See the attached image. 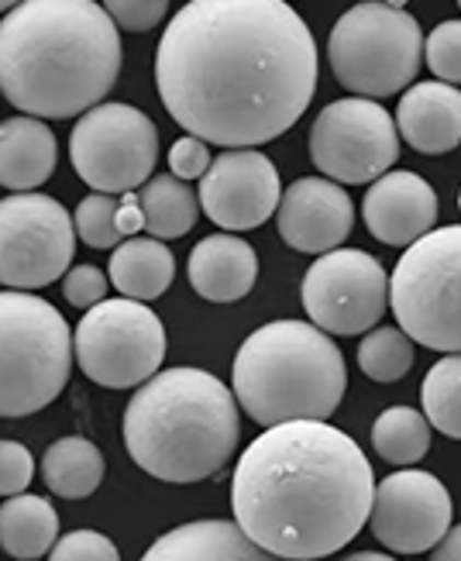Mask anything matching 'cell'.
<instances>
[{
  "instance_id": "obj_1",
  "label": "cell",
  "mask_w": 461,
  "mask_h": 561,
  "mask_svg": "<svg viewBox=\"0 0 461 561\" xmlns=\"http://www.w3.org/2000/svg\"><path fill=\"white\" fill-rule=\"evenodd\" d=\"M318 77V42L286 0H189L155 53L169 117L224 149L286 135L307 114Z\"/></svg>"
},
{
  "instance_id": "obj_2",
  "label": "cell",
  "mask_w": 461,
  "mask_h": 561,
  "mask_svg": "<svg viewBox=\"0 0 461 561\" xmlns=\"http://www.w3.org/2000/svg\"><path fill=\"white\" fill-rule=\"evenodd\" d=\"M372 500L366 451L327 421H286L258 434L231 479L234 524L286 561H318L351 545Z\"/></svg>"
},
{
  "instance_id": "obj_3",
  "label": "cell",
  "mask_w": 461,
  "mask_h": 561,
  "mask_svg": "<svg viewBox=\"0 0 461 561\" xmlns=\"http://www.w3.org/2000/svg\"><path fill=\"white\" fill-rule=\"evenodd\" d=\"M125 48L93 0H21L0 21V93L42 121L83 117L114 90Z\"/></svg>"
},
{
  "instance_id": "obj_4",
  "label": "cell",
  "mask_w": 461,
  "mask_h": 561,
  "mask_svg": "<svg viewBox=\"0 0 461 561\" xmlns=\"http://www.w3.org/2000/svg\"><path fill=\"white\" fill-rule=\"evenodd\" d=\"M120 431L141 472L189 485L228 466L241 437V417L234 393L214 373L176 365L141 382Z\"/></svg>"
},
{
  "instance_id": "obj_5",
  "label": "cell",
  "mask_w": 461,
  "mask_h": 561,
  "mask_svg": "<svg viewBox=\"0 0 461 561\" xmlns=\"http://www.w3.org/2000/svg\"><path fill=\"white\" fill-rule=\"evenodd\" d=\"M234 400L262 427L327 421L348 389L345 355L318 324L273 321L252 331L234 355Z\"/></svg>"
},
{
  "instance_id": "obj_6",
  "label": "cell",
  "mask_w": 461,
  "mask_h": 561,
  "mask_svg": "<svg viewBox=\"0 0 461 561\" xmlns=\"http://www.w3.org/2000/svg\"><path fill=\"white\" fill-rule=\"evenodd\" d=\"M72 376V331L35 293H0V417H32L56 403Z\"/></svg>"
},
{
  "instance_id": "obj_7",
  "label": "cell",
  "mask_w": 461,
  "mask_h": 561,
  "mask_svg": "<svg viewBox=\"0 0 461 561\" xmlns=\"http://www.w3.org/2000/svg\"><path fill=\"white\" fill-rule=\"evenodd\" d=\"M334 80L355 96L382 101L417 80L424 35L417 18L385 0H361L334 21L327 38Z\"/></svg>"
},
{
  "instance_id": "obj_8",
  "label": "cell",
  "mask_w": 461,
  "mask_h": 561,
  "mask_svg": "<svg viewBox=\"0 0 461 561\" xmlns=\"http://www.w3.org/2000/svg\"><path fill=\"white\" fill-rule=\"evenodd\" d=\"M390 307L410 341L445 355L461 352V225L434 228L400 255Z\"/></svg>"
},
{
  "instance_id": "obj_9",
  "label": "cell",
  "mask_w": 461,
  "mask_h": 561,
  "mask_svg": "<svg viewBox=\"0 0 461 561\" xmlns=\"http://www.w3.org/2000/svg\"><path fill=\"white\" fill-rule=\"evenodd\" d=\"M72 358L96 386L135 389L159 373L165 358V328L141 300H101L72 331Z\"/></svg>"
},
{
  "instance_id": "obj_10",
  "label": "cell",
  "mask_w": 461,
  "mask_h": 561,
  "mask_svg": "<svg viewBox=\"0 0 461 561\" xmlns=\"http://www.w3.org/2000/svg\"><path fill=\"white\" fill-rule=\"evenodd\" d=\"M69 159L93 193L141 190L159 162V128L131 104H96L72 128Z\"/></svg>"
},
{
  "instance_id": "obj_11",
  "label": "cell",
  "mask_w": 461,
  "mask_h": 561,
  "mask_svg": "<svg viewBox=\"0 0 461 561\" xmlns=\"http://www.w3.org/2000/svg\"><path fill=\"white\" fill-rule=\"evenodd\" d=\"M310 159L318 165V173L342 186L376 183L400 159L396 121L369 96L334 101L313 117Z\"/></svg>"
},
{
  "instance_id": "obj_12",
  "label": "cell",
  "mask_w": 461,
  "mask_h": 561,
  "mask_svg": "<svg viewBox=\"0 0 461 561\" xmlns=\"http://www.w3.org/2000/svg\"><path fill=\"white\" fill-rule=\"evenodd\" d=\"M77 252V225L45 193H14L0 201V286L42 289L66 276Z\"/></svg>"
},
{
  "instance_id": "obj_13",
  "label": "cell",
  "mask_w": 461,
  "mask_h": 561,
  "mask_svg": "<svg viewBox=\"0 0 461 561\" xmlns=\"http://www.w3.org/2000/svg\"><path fill=\"white\" fill-rule=\"evenodd\" d=\"M303 310L324 334H366L390 307V276L361 249L324 252L303 276Z\"/></svg>"
},
{
  "instance_id": "obj_14",
  "label": "cell",
  "mask_w": 461,
  "mask_h": 561,
  "mask_svg": "<svg viewBox=\"0 0 461 561\" xmlns=\"http://www.w3.org/2000/svg\"><path fill=\"white\" fill-rule=\"evenodd\" d=\"M451 496L445 482L420 469H403L376 485L369 527L396 554H420L451 530Z\"/></svg>"
},
{
  "instance_id": "obj_15",
  "label": "cell",
  "mask_w": 461,
  "mask_h": 561,
  "mask_svg": "<svg viewBox=\"0 0 461 561\" xmlns=\"http://www.w3.org/2000/svg\"><path fill=\"white\" fill-rule=\"evenodd\" d=\"M283 183L269 156L258 149H224L200 183V207L228 234L252 231L276 214Z\"/></svg>"
},
{
  "instance_id": "obj_16",
  "label": "cell",
  "mask_w": 461,
  "mask_h": 561,
  "mask_svg": "<svg viewBox=\"0 0 461 561\" xmlns=\"http://www.w3.org/2000/svg\"><path fill=\"white\" fill-rule=\"evenodd\" d=\"M276 228L289 249L324 255L345 245L355 228V204L342 183L307 176L286 186L276 207Z\"/></svg>"
},
{
  "instance_id": "obj_17",
  "label": "cell",
  "mask_w": 461,
  "mask_h": 561,
  "mask_svg": "<svg viewBox=\"0 0 461 561\" xmlns=\"http://www.w3.org/2000/svg\"><path fill=\"white\" fill-rule=\"evenodd\" d=\"M361 217L382 245L410 249L438 225V193L424 176L390 169L369 186L366 201H361Z\"/></svg>"
},
{
  "instance_id": "obj_18",
  "label": "cell",
  "mask_w": 461,
  "mask_h": 561,
  "mask_svg": "<svg viewBox=\"0 0 461 561\" xmlns=\"http://www.w3.org/2000/svg\"><path fill=\"white\" fill-rule=\"evenodd\" d=\"M396 131L420 156H445L461 145V90L427 80L403 90L396 107Z\"/></svg>"
},
{
  "instance_id": "obj_19",
  "label": "cell",
  "mask_w": 461,
  "mask_h": 561,
  "mask_svg": "<svg viewBox=\"0 0 461 561\" xmlns=\"http://www.w3.org/2000/svg\"><path fill=\"white\" fill-rule=\"evenodd\" d=\"M189 286L210 304L245 300L258 283V255L245 238L207 234L189 252Z\"/></svg>"
},
{
  "instance_id": "obj_20",
  "label": "cell",
  "mask_w": 461,
  "mask_h": 561,
  "mask_svg": "<svg viewBox=\"0 0 461 561\" xmlns=\"http://www.w3.org/2000/svg\"><path fill=\"white\" fill-rule=\"evenodd\" d=\"M138 561H286L258 548L231 520H193L165 530Z\"/></svg>"
},
{
  "instance_id": "obj_21",
  "label": "cell",
  "mask_w": 461,
  "mask_h": 561,
  "mask_svg": "<svg viewBox=\"0 0 461 561\" xmlns=\"http://www.w3.org/2000/svg\"><path fill=\"white\" fill-rule=\"evenodd\" d=\"M56 135L42 117L0 121V186L14 193H32L56 173Z\"/></svg>"
},
{
  "instance_id": "obj_22",
  "label": "cell",
  "mask_w": 461,
  "mask_h": 561,
  "mask_svg": "<svg viewBox=\"0 0 461 561\" xmlns=\"http://www.w3.org/2000/svg\"><path fill=\"white\" fill-rule=\"evenodd\" d=\"M176 276V259L159 238H128L111 255V283L128 300H159Z\"/></svg>"
},
{
  "instance_id": "obj_23",
  "label": "cell",
  "mask_w": 461,
  "mask_h": 561,
  "mask_svg": "<svg viewBox=\"0 0 461 561\" xmlns=\"http://www.w3.org/2000/svg\"><path fill=\"white\" fill-rule=\"evenodd\" d=\"M59 541V514L45 496H11L0 506V548L18 561L45 558Z\"/></svg>"
},
{
  "instance_id": "obj_24",
  "label": "cell",
  "mask_w": 461,
  "mask_h": 561,
  "mask_svg": "<svg viewBox=\"0 0 461 561\" xmlns=\"http://www.w3.org/2000/svg\"><path fill=\"white\" fill-rule=\"evenodd\" d=\"M107 461L93 442L80 434L59 437L56 445H48L42 458V479L45 485L62 500H87L101 490Z\"/></svg>"
},
{
  "instance_id": "obj_25",
  "label": "cell",
  "mask_w": 461,
  "mask_h": 561,
  "mask_svg": "<svg viewBox=\"0 0 461 561\" xmlns=\"http://www.w3.org/2000/svg\"><path fill=\"white\" fill-rule=\"evenodd\" d=\"M138 201L145 210V231L159 241L189 234L200 217V197L186 186V180H176L169 173L145 183L138 190Z\"/></svg>"
},
{
  "instance_id": "obj_26",
  "label": "cell",
  "mask_w": 461,
  "mask_h": 561,
  "mask_svg": "<svg viewBox=\"0 0 461 561\" xmlns=\"http://www.w3.org/2000/svg\"><path fill=\"white\" fill-rule=\"evenodd\" d=\"M372 448L390 466H414L430 451V421L414 407H390L372 424Z\"/></svg>"
},
{
  "instance_id": "obj_27",
  "label": "cell",
  "mask_w": 461,
  "mask_h": 561,
  "mask_svg": "<svg viewBox=\"0 0 461 561\" xmlns=\"http://www.w3.org/2000/svg\"><path fill=\"white\" fill-rule=\"evenodd\" d=\"M420 400L430 427L461 442V352L445 355L438 365H430L420 386Z\"/></svg>"
},
{
  "instance_id": "obj_28",
  "label": "cell",
  "mask_w": 461,
  "mask_h": 561,
  "mask_svg": "<svg viewBox=\"0 0 461 561\" xmlns=\"http://www.w3.org/2000/svg\"><path fill=\"white\" fill-rule=\"evenodd\" d=\"M358 369L376 382H396L414 369V341L400 328H376L358 341Z\"/></svg>"
},
{
  "instance_id": "obj_29",
  "label": "cell",
  "mask_w": 461,
  "mask_h": 561,
  "mask_svg": "<svg viewBox=\"0 0 461 561\" xmlns=\"http://www.w3.org/2000/svg\"><path fill=\"white\" fill-rule=\"evenodd\" d=\"M117 204L120 197H114V193H90L87 201H80L77 214H72V225H77V234L90 249H114L120 241Z\"/></svg>"
},
{
  "instance_id": "obj_30",
  "label": "cell",
  "mask_w": 461,
  "mask_h": 561,
  "mask_svg": "<svg viewBox=\"0 0 461 561\" xmlns=\"http://www.w3.org/2000/svg\"><path fill=\"white\" fill-rule=\"evenodd\" d=\"M427 69L441 83H461V21H441L424 42Z\"/></svg>"
},
{
  "instance_id": "obj_31",
  "label": "cell",
  "mask_w": 461,
  "mask_h": 561,
  "mask_svg": "<svg viewBox=\"0 0 461 561\" xmlns=\"http://www.w3.org/2000/svg\"><path fill=\"white\" fill-rule=\"evenodd\" d=\"M48 561H120V554L101 530H69L48 551Z\"/></svg>"
},
{
  "instance_id": "obj_32",
  "label": "cell",
  "mask_w": 461,
  "mask_h": 561,
  "mask_svg": "<svg viewBox=\"0 0 461 561\" xmlns=\"http://www.w3.org/2000/svg\"><path fill=\"white\" fill-rule=\"evenodd\" d=\"M35 479V458L21 442H0V496H21Z\"/></svg>"
},
{
  "instance_id": "obj_33",
  "label": "cell",
  "mask_w": 461,
  "mask_h": 561,
  "mask_svg": "<svg viewBox=\"0 0 461 561\" xmlns=\"http://www.w3.org/2000/svg\"><path fill=\"white\" fill-rule=\"evenodd\" d=\"M104 11L120 32H149L169 14V0H104Z\"/></svg>"
},
{
  "instance_id": "obj_34",
  "label": "cell",
  "mask_w": 461,
  "mask_h": 561,
  "mask_svg": "<svg viewBox=\"0 0 461 561\" xmlns=\"http://www.w3.org/2000/svg\"><path fill=\"white\" fill-rule=\"evenodd\" d=\"M107 286H111V279L96 270V265H77V270L66 273L62 293H66V304L90 310L101 300H107Z\"/></svg>"
},
{
  "instance_id": "obj_35",
  "label": "cell",
  "mask_w": 461,
  "mask_h": 561,
  "mask_svg": "<svg viewBox=\"0 0 461 561\" xmlns=\"http://www.w3.org/2000/svg\"><path fill=\"white\" fill-rule=\"evenodd\" d=\"M210 149L207 141L197 138V135H183L176 138V145L169 149V169H173L176 180H204V173L210 169Z\"/></svg>"
},
{
  "instance_id": "obj_36",
  "label": "cell",
  "mask_w": 461,
  "mask_h": 561,
  "mask_svg": "<svg viewBox=\"0 0 461 561\" xmlns=\"http://www.w3.org/2000/svg\"><path fill=\"white\" fill-rule=\"evenodd\" d=\"M117 231L120 238H135L138 231H145V210L138 193H120V204H117Z\"/></svg>"
},
{
  "instance_id": "obj_37",
  "label": "cell",
  "mask_w": 461,
  "mask_h": 561,
  "mask_svg": "<svg viewBox=\"0 0 461 561\" xmlns=\"http://www.w3.org/2000/svg\"><path fill=\"white\" fill-rule=\"evenodd\" d=\"M430 561H461V524L458 527H451L445 538L434 545V554H430Z\"/></svg>"
},
{
  "instance_id": "obj_38",
  "label": "cell",
  "mask_w": 461,
  "mask_h": 561,
  "mask_svg": "<svg viewBox=\"0 0 461 561\" xmlns=\"http://www.w3.org/2000/svg\"><path fill=\"white\" fill-rule=\"evenodd\" d=\"M342 561H396V558L379 554V551H358V554H348V558H342Z\"/></svg>"
},
{
  "instance_id": "obj_39",
  "label": "cell",
  "mask_w": 461,
  "mask_h": 561,
  "mask_svg": "<svg viewBox=\"0 0 461 561\" xmlns=\"http://www.w3.org/2000/svg\"><path fill=\"white\" fill-rule=\"evenodd\" d=\"M21 4V0H0V14H8L11 8H18Z\"/></svg>"
},
{
  "instance_id": "obj_40",
  "label": "cell",
  "mask_w": 461,
  "mask_h": 561,
  "mask_svg": "<svg viewBox=\"0 0 461 561\" xmlns=\"http://www.w3.org/2000/svg\"><path fill=\"white\" fill-rule=\"evenodd\" d=\"M385 4H390V8H403V4H406V0H385Z\"/></svg>"
},
{
  "instance_id": "obj_41",
  "label": "cell",
  "mask_w": 461,
  "mask_h": 561,
  "mask_svg": "<svg viewBox=\"0 0 461 561\" xmlns=\"http://www.w3.org/2000/svg\"><path fill=\"white\" fill-rule=\"evenodd\" d=\"M458 207H461V197H458Z\"/></svg>"
},
{
  "instance_id": "obj_42",
  "label": "cell",
  "mask_w": 461,
  "mask_h": 561,
  "mask_svg": "<svg viewBox=\"0 0 461 561\" xmlns=\"http://www.w3.org/2000/svg\"><path fill=\"white\" fill-rule=\"evenodd\" d=\"M458 8H461V0H458Z\"/></svg>"
}]
</instances>
